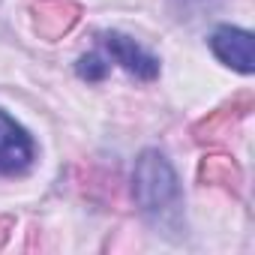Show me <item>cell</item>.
<instances>
[{
    "label": "cell",
    "instance_id": "cell-4",
    "mask_svg": "<svg viewBox=\"0 0 255 255\" xmlns=\"http://www.w3.org/2000/svg\"><path fill=\"white\" fill-rule=\"evenodd\" d=\"M210 51L231 69L243 72V75H252L255 69V60H252V33L249 30H240V27H231V24H222L210 33Z\"/></svg>",
    "mask_w": 255,
    "mask_h": 255
},
{
    "label": "cell",
    "instance_id": "cell-8",
    "mask_svg": "<svg viewBox=\"0 0 255 255\" xmlns=\"http://www.w3.org/2000/svg\"><path fill=\"white\" fill-rule=\"evenodd\" d=\"M75 72L84 78V81H102L108 75V63L99 57V54H84L75 66Z\"/></svg>",
    "mask_w": 255,
    "mask_h": 255
},
{
    "label": "cell",
    "instance_id": "cell-3",
    "mask_svg": "<svg viewBox=\"0 0 255 255\" xmlns=\"http://www.w3.org/2000/svg\"><path fill=\"white\" fill-rule=\"evenodd\" d=\"M102 42H105L111 60L120 63L129 75H135V78H141V81H153V78L159 75V57H153L147 48H141L132 36L111 30V33L102 36Z\"/></svg>",
    "mask_w": 255,
    "mask_h": 255
},
{
    "label": "cell",
    "instance_id": "cell-1",
    "mask_svg": "<svg viewBox=\"0 0 255 255\" xmlns=\"http://www.w3.org/2000/svg\"><path fill=\"white\" fill-rule=\"evenodd\" d=\"M132 195L138 210L156 228H177L183 216V192L177 171L159 150H144L135 159L132 171Z\"/></svg>",
    "mask_w": 255,
    "mask_h": 255
},
{
    "label": "cell",
    "instance_id": "cell-9",
    "mask_svg": "<svg viewBox=\"0 0 255 255\" xmlns=\"http://www.w3.org/2000/svg\"><path fill=\"white\" fill-rule=\"evenodd\" d=\"M12 225H15V222H12L9 216H0V246H3V243H6V237H9V231H12Z\"/></svg>",
    "mask_w": 255,
    "mask_h": 255
},
{
    "label": "cell",
    "instance_id": "cell-7",
    "mask_svg": "<svg viewBox=\"0 0 255 255\" xmlns=\"http://www.w3.org/2000/svg\"><path fill=\"white\" fill-rule=\"evenodd\" d=\"M198 177H201V183H210V186H222V189H240V183H243V174H240V168H237V162L231 159V156H207L204 162H201V168H198Z\"/></svg>",
    "mask_w": 255,
    "mask_h": 255
},
{
    "label": "cell",
    "instance_id": "cell-6",
    "mask_svg": "<svg viewBox=\"0 0 255 255\" xmlns=\"http://www.w3.org/2000/svg\"><path fill=\"white\" fill-rule=\"evenodd\" d=\"M249 111H252V96L243 93V96H237V102L222 105V108H216L210 117H204L192 132H195L198 141H216V138H222V135L231 129V126H234L240 117H246Z\"/></svg>",
    "mask_w": 255,
    "mask_h": 255
},
{
    "label": "cell",
    "instance_id": "cell-5",
    "mask_svg": "<svg viewBox=\"0 0 255 255\" xmlns=\"http://www.w3.org/2000/svg\"><path fill=\"white\" fill-rule=\"evenodd\" d=\"M81 6L72 0H36L33 3V27L42 39H60L75 27Z\"/></svg>",
    "mask_w": 255,
    "mask_h": 255
},
{
    "label": "cell",
    "instance_id": "cell-2",
    "mask_svg": "<svg viewBox=\"0 0 255 255\" xmlns=\"http://www.w3.org/2000/svg\"><path fill=\"white\" fill-rule=\"evenodd\" d=\"M36 147L27 129L0 108V174H24L33 165Z\"/></svg>",
    "mask_w": 255,
    "mask_h": 255
}]
</instances>
